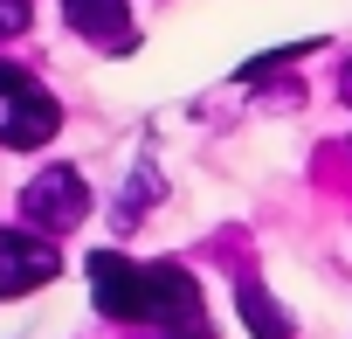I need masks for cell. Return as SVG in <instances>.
<instances>
[{"instance_id":"1","label":"cell","mask_w":352,"mask_h":339,"mask_svg":"<svg viewBox=\"0 0 352 339\" xmlns=\"http://www.w3.org/2000/svg\"><path fill=\"white\" fill-rule=\"evenodd\" d=\"M90 291H97V311L104 318H145V325H166V332H187L201 339V284L173 263H124L118 249H97L90 256Z\"/></svg>"},{"instance_id":"2","label":"cell","mask_w":352,"mask_h":339,"mask_svg":"<svg viewBox=\"0 0 352 339\" xmlns=\"http://www.w3.org/2000/svg\"><path fill=\"white\" fill-rule=\"evenodd\" d=\"M56 125H63L56 97H49L28 70L0 63V145H21V152H28V145H49Z\"/></svg>"},{"instance_id":"3","label":"cell","mask_w":352,"mask_h":339,"mask_svg":"<svg viewBox=\"0 0 352 339\" xmlns=\"http://www.w3.org/2000/svg\"><path fill=\"white\" fill-rule=\"evenodd\" d=\"M21 215H28L42 236L76 229V222L90 215V187H83V174H76V166H42V174L21 187Z\"/></svg>"},{"instance_id":"4","label":"cell","mask_w":352,"mask_h":339,"mask_svg":"<svg viewBox=\"0 0 352 339\" xmlns=\"http://www.w3.org/2000/svg\"><path fill=\"white\" fill-rule=\"evenodd\" d=\"M63 270L56 243L49 236H28V229H0V298H14V291H35Z\"/></svg>"},{"instance_id":"5","label":"cell","mask_w":352,"mask_h":339,"mask_svg":"<svg viewBox=\"0 0 352 339\" xmlns=\"http://www.w3.org/2000/svg\"><path fill=\"white\" fill-rule=\"evenodd\" d=\"M63 14H69V28L83 42H97L111 56L131 49V0H63Z\"/></svg>"},{"instance_id":"6","label":"cell","mask_w":352,"mask_h":339,"mask_svg":"<svg viewBox=\"0 0 352 339\" xmlns=\"http://www.w3.org/2000/svg\"><path fill=\"white\" fill-rule=\"evenodd\" d=\"M235 298H242V318L256 325V339H290V318L270 305V291H263L256 277H242V291H235Z\"/></svg>"},{"instance_id":"7","label":"cell","mask_w":352,"mask_h":339,"mask_svg":"<svg viewBox=\"0 0 352 339\" xmlns=\"http://www.w3.org/2000/svg\"><path fill=\"white\" fill-rule=\"evenodd\" d=\"M35 21V0H0V42H8V35H21Z\"/></svg>"},{"instance_id":"8","label":"cell","mask_w":352,"mask_h":339,"mask_svg":"<svg viewBox=\"0 0 352 339\" xmlns=\"http://www.w3.org/2000/svg\"><path fill=\"white\" fill-rule=\"evenodd\" d=\"M345 97H352V63H345Z\"/></svg>"}]
</instances>
